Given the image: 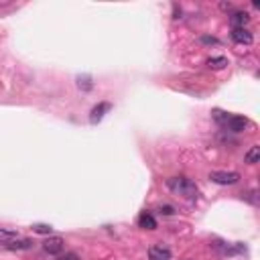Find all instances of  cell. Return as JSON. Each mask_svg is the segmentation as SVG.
<instances>
[{
  "mask_svg": "<svg viewBox=\"0 0 260 260\" xmlns=\"http://www.w3.org/2000/svg\"><path fill=\"white\" fill-rule=\"evenodd\" d=\"M248 126V120L244 116H228V120L224 122V128L230 130V132H242V130H246Z\"/></svg>",
  "mask_w": 260,
  "mask_h": 260,
  "instance_id": "5b68a950",
  "label": "cell"
},
{
  "mask_svg": "<svg viewBox=\"0 0 260 260\" xmlns=\"http://www.w3.org/2000/svg\"><path fill=\"white\" fill-rule=\"evenodd\" d=\"M138 228H142V230H157V220L153 218V213L142 211L138 215Z\"/></svg>",
  "mask_w": 260,
  "mask_h": 260,
  "instance_id": "30bf717a",
  "label": "cell"
},
{
  "mask_svg": "<svg viewBox=\"0 0 260 260\" xmlns=\"http://www.w3.org/2000/svg\"><path fill=\"white\" fill-rule=\"evenodd\" d=\"M77 85H79V88H83L85 92H90V90L94 88V83H92V79H90L88 75H83V77H79V79H77Z\"/></svg>",
  "mask_w": 260,
  "mask_h": 260,
  "instance_id": "5bb4252c",
  "label": "cell"
},
{
  "mask_svg": "<svg viewBox=\"0 0 260 260\" xmlns=\"http://www.w3.org/2000/svg\"><path fill=\"white\" fill-rule=\"evenodd\" d=\"M232 39L238 43V45H252V33L248 29H232Z\"/></svg>",
  "mask_w": 260,
  "mask_h": 260,
  "instance_id": "ba28073f",
  "label": "cell"
},
{
  "mask_svg": "<svg viewBox=\"0 0 260 260\" xmlns=\"http://www.w3.org/2000/svg\"><path fill=\"white\" fill-rule=\"evenodd\" d=\"M220 8H222V10H230V8H232V4H230V2H222V4H220Z\"/></svg>",
  "mask_w": 260,
  "mask_h": 260,
  "instance_id": "d6986e66",
  "label": "cell"
},
{
  "mask_svg": "<svg viewBox=\"0 0 260 260\" xmlns=\"http://www.w3.org/2000/svg\"><path fill=\"white\" fill-rule=\"evenodd\" d=\"M244 161H246L248 165H256V163L260 161V146H252L248 153L244 155Z\"/></svg>",
  "mask_w": 260,
  "mask_h": 260,
  "instance_id": "4fadbf2b",
  "label": "cell"
},
{
  "mask_svg": "<svg viewBox=\"0 0 260 260\" xmlns=\"http://www.w3.org/2000/svg\"><path fill=\"white\" fill-rule=\"evenodd\" d=\"M163 215H173V213H175V207H173V205H161V209H159Z\"/></svg>",
  "mask_w": 260,
  "mask_h": 260,
  "instance_id": "e0dca14e",
  "label": "cell"
},
{
  "mask_svg": "<svg viewBox=\"0 0 260 260\" xmlns=\"http://www.w3.org/2000/svg\"><path fill=\"white\" fill-rule=\"evenodd\" d=\"M207 67H211V69H224V67H228V59L226 57H209L207 59Z\"/></svg>",
  "mask_w": 260,
  "mask_h": 260,
  "instance_id": "7c38bea8",
  "label": "cell"
},
{
  "mask_svg": "<svg viewBox=\"0 0 260 260\" xmlns=\"http://www.w3.org/2000/svg\"><path fill=\"white\" fill-rule=\"evenodd\" d=\"M209 181L218 183V185H236L240 181V175H238L236 171H211Z\"/></svg>",
  "mask_w": 260,
  "mask_h": 260,
  "instance_id": "7a4b0ae2",
  "label": "cell"
},
{
  "mask_svg": "<svg viewBox=\"0 0 260 260\" xmlns=\"http://www.w3.org/2000/svg\"><path fill=\"white\" fill-rule=\"evenodd\" d=\"M148 260H171V250L163 242L153 244L148 248Z\"/></svg>",
  "mask_w": 260,
  "mask_h": 260,
  "instance_id": "277c9868",
  "label": "cell"
},
{
  "mask_svg": "<svg viewBox=\"0 0 260 260\" xmlns=\"http://www.w3.org/2000/svg\"><path fill=\"white\" fill-rule=\"evenodd\" d=\"M110 110H112V104H110V102H100L98 106L92 108L90 122H92V124H98V122L104 118V114H106V112H110Z\"/></svg>",
  "mask_w": 260,
  "mask_h": 260,
  "instance_id": "52a82bcc",
  "label": "cell"
},
{
  "mask_svg": "<svg viewBox=\"0 0 260 260\" xmlns=\"http://www.w3.org/2000/svg\"><path fill=\"white\" fill-rule=\"evenodd\" d=\"M16 238H18V234H16L14 230H8V228H0V244H2V246H6L8 242L16 240Z\"/></svg>",
  "mask_w": 260,
  "mask_h": 260,
  "instance_id": "8fae6325",
  "label": "cell"
},
{
  "mask_svg": "<svg viewBox=\"0 0 260 260\" xmlns=\"http://www.w3.org/2000/svg\"><path fill=\"white\" fill-rule=\"evenodd\" d=\"M203 45H220V39H215V37H209V35H201L199 39Z\"/></svg>",
  "mask_w": 260,
  "mask_h": 260,
  "instance_id": "2e32d148",
  "label": "cell"
},
{
  "mask_svg": "<svg viewBox=\"0 0 260 260\" xmlns=\"http://www.w3.org/2000/svg\"><path fill=\"white\" fill-rule=\"evenodd\" d=\"M57 260H79V258H77L75 252H67L65 256H61V258H57Z\"/></svg>",
  "mask_w": 260,
  "mask_h": 260,
  "instance_id": "ac0fdd59",
  "label": "cell"
},
{
  "mask_svg": "<svg viewBox=\"0 0 260 260\" xmlns=\"http://www.w3.org/2000/svg\"><path fill=\"white\" fill-rule=\"evenodd\" d=\"M33 240H29V238H16V240L8 242L4 248L10 250V252H20V250H31L33 248Z\"/></svg>",
  "mask_w": 260,
  "mask_h": 260,
  "instance_id": "9c48e42d",
  "label": "cell"
},
{
  "mask_svg": "<svg viewBox=\"0 0 260 260\" xmlns=\"http://www.w3.org/2000/svg\"><path fill=\"white\" fill-rule=\"evenodd\" d=\"M63 246H65V240L61 236H49L45 242H43V250H45L47 254H53V256H57V254H61L63 252Z\"/></svg>",
  "mask_w": 260,
  "mask_h": 260,
  "instance_id": "3957f363",
  "label": "cell"
},
{
  "mask_svg": "<svg viewBox=\"0 0 260 260\" xmlns=\"http://www.w3.org/2000/svg\"><path fill=\"white\" fill-rule=\"evenodd\" d=\"M248 23H250V14L246 10H234L230 14V25L234 29H246Z\"/></svg>",
  "mask_w": 260,
  "mask_h": 260,
  "instance_id": "8992f818",
  "label": "cell"
},
{
  "mask_svg": "<svg viewBox=\"0 0 260 260\" xmlns=\"http://www.w3.org/2000/svg\"><path fill=\"white\" fill-rule=\"evenodd\" d=\"M167 187H169L173 193L183 195V197H187V199H195V197H197V185H195V181H191V179L185 177V175L167 179Z\"/></svg>",
  "mask_w": 260,
  "mask_h": 260,
  "instance_id": "6da1fadb",
  "label": "cell"
},
{
  "mask_svg": "<svg viewBox=\"0 0 260 260\" xmlns=\"http://www.w3.org/2000/svg\"><path fill=\"white\" fill-rule=\"evenodd\" d=\"M33 232H37V234H47V236H49V234L53 232V228L47 226V224H35V226H33Z\"/></svg>",
  "mask_w": 260,
  "mask_h": 260,
  "instance_id": "9a60e30c",
  "label": "cell"
}]
</instances>
